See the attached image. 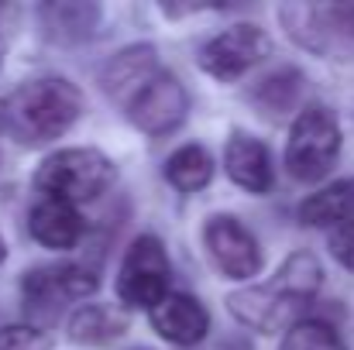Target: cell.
I'll return each mask as SVG.
<instances>
[{
    "instance_id": "cell-1",
    "label": "cell",
    "mask_w": 354,
    "mask_h": 350,
    "mask_svg": "<svg viewBox=\"0 0 354 350\" xmlns=\"http://www.w3.org/2000/svg\"><path fill=\"white\" fill-rule=\"evenodd\" d=\"M324 285V268L310 251L289 254L286 264L275 271L272 282L248 289V292H234L227 299L231 313L244 327H254L258 333H275V330H292L299 320V313L310 306V299L320 292Z\"/></svg>"
},
{
    "instance_id": "cell-2",
    "label": "cell",
    "mask_w": 354,
    "mask_h": 350,
    "mask_svg": "<svg viewBox=\"0 0 354 350\" xmlns=\"http://www.w3.org/2000/svg\"><path fill=\"white\" fill-rule=\"evenodd\" d=\"M83 114V93L62 76H41L14 90L3 104V124L21 144H45L66 134Z\"/></svg>"
},
{
    "instance_id": "cell-3",
    "label": "cell",
    "mask_w": 354,
    "mask_h": 350,
    "mask_svg": "<svg viewBox=\"0 0 354 350\" xmlns=\"http://www.w3.org/2000/svg\"><path fill=\"white\" fill-rule=\"evenodd\" d=\"M114 182V165L97 148H62L48 155L35 175V186L45 193V200L55 203H90Z\"/></svg>"
},
{
    "instance_id": "cell-4",
    "label": "cell",
    "mask_w": 354,
    "mask_h": 350,
    "mask_svg": "<svg viewBox=\"0 0 354 350\" xmlns=\"http://www.w3.org/2000/svg\"><path fill=\"white\" fill-rule=\"evenodd\" d=\"M341 155V127L327 107H306L286 144V168L299 182H320Z\"/></svg>"
},
{
    "instance_id": "cell-5",
    "label": "cell",
    "mask_w": 354,
    "mask_h": 350,
    "mask_svg": "<svg viewBox=\"0 0 354 350\" xmlns=\"http://www.w3.org/2000/svg\"><path fill=\"white\" fill-rule=\"evenodd\" d=\"M169 254L158 237H138L120 264L118 275V295L127 309H155L169 295Z\"/></svg>"
},
{
    "instance_id": "cell-6",
    "label": "cell",
    "mask_w": 354,
    "mask_h": 350,
    "mask_svg": "<svg viewBox=\"0 0 354 350\" xmlns=\"http://www.w3.org/2000/svg\"><path fill=\"white\" fill-rule=\"evenodd\" d=\"M127 117L138 130L145 134H169L176 130L183 120H186V110H189V97H186V86L172 76V72H155L148 76L127 100Z\"/></svg>"
},
{
    "instance_id": "cell-7",
    "label": "cell",
    "mask_w": 354,
    "mask_h": 350,
    "mask_svg": "<svg viewBox=\"0 0 354 350\" xmlns=\"http://www.w3.org/2000/svg\"><path fill=\"white\" fill-rule=\"evenodd\" d=\"M268 55V35L258 24H234L221 35H214L203 52H200V66L221 79V83H234L241 79L254 62H261Z\"/></svg>"
},
{
    "instance_id": "cell-8",
    "label": "cell",
    "mask_w": 354,
    "mask_h": 350,
    "mask_svg": "<svg viewBox=\"0 0 354 350\" xmlns=\"http://www.w3.org/2000/svg\"><path fill=\"white\" fill-rule=\"evenodd\" d=\"M207 251L210 257L217 261V268L227 275V278H251L261 271V251H258V240L251 237V231L244 224H237L234 217H210L207 220Z\"/></svg>"
},
{
    "instance_id": "cell-9",
    "label": "cell",
    "mask_w": 354,
    "mask_h": 350,
    "mask_svg": "<svg viewBox=\"0 0 354 350\" xmlns=\"http://www.w3.org/2000/svg\"><path fill=\"white\" fill-rule=\"evenodd\" d=\"M97 285H100L97 275L90 268H80V264L41 268V271H28V278H24V299H28V309H35V313H55L69 299L93 295Z\"/></svg>"
},
{
    "instance_id": "cell-10",
    "label": "cell",
    "mask_w": 354,
    "mask_h": 350,
    "mask_svg": "<svg viewBox=\"0 0 354 350\" xmlns=\"http://www.w3.org/2000/svg\"><path fill=\"white\" fill-rule=\"evenodd\" d=\"M151 327H155L158 337H165L169 344L193 347V344H200V340L207 337L210 316H207V309H203L193 295L169 292V295L151 309Z\"/></svg>"
},
{
    "instance_id": "cell-11",
    "label": "cell",
    "mask_w": 354,
    "mask_h": 350,
    "mask_svg": "<svg viewBox=\"0 0 354 350\" xmlns=\"http://www.w3.org/2000/svg\"><path fill=\"white\" fill-rule=\"evenodd\" d=\"M224 165H227V175L234 179L241 189L254 193V196H265L275 182V172H272V158H268V148L248 134H234L227 141V151H224Z\"/></svg>"
},
{
    "instance_id": "cell-12",
    "label": "cell",
    "mask_w": 354,
    "mask_h": 350,
    "mask_svg": "<svg viewBox=\"0 0 354 350\" xmlns=\"http://www.w3.org/2000/svg\"><path fill=\"white\" fill-rule=\"evenodd\" d=\"M31 237L41 244V247H52V251H69L80 244L83 237V217L76 213V206L69 203H55V200H45L31 210Z\"/></svg>"
},
{
    "instance_id": "cell-13",
    "label": "cell",
    "mask_w": 354,
    "mask_h": 350,
    "mask_svg": "<svg viewBox=\"0 0 354 350\" xmlns=\"http://www.w3.org/2000/svg\"><path fill=\"white\" fill-rule=\"evenodd\" d=\"M303 21H310L306 31L296 38L310 48H330V41L354 45V7H292Z\"/></svg>"
},
{
    "instance_id": "cell-14",
    "label": "cell",
    "mask_w": 354,
    "mask_h": 350,
    "mask_svg": "<svg viewBox=\"0 0 354 350\" xmlns=\"http://www.w3.org/2000/svg\"><path fill=\"white\" fill-rule=\"evenodd\" d=\"M299 217L310 227H334V231L354 224V179H341V182L313 193L299 206Z\"/></svg>"
},
{
    "instance_id": "cell-15",
    "label": "cell",
    "mask_w": 354,
    "mask_h": 350,
    "mask_svg": "<svg viewBox=\"0 0 354 350\" xmlns=\"http://www.w3.org/2000/svg\"><path fill=\"white\" fill-rule=\"evenodd\" d=\"M158 72V66H155V52L145 45V48H127V52H120L118 59L104 69V83H107V90L120 97V100H127L148 76H155Z\"/></svg>"
},
{
    "instance_id": "cell-16",
    "label": "cell",
    "mask_w": 354,
    "mask_h": 350,
    "mask_svg": "<svg viewBox=\"0 0 354 350\" xmlns=\"http://www.w3.org/2000/svg\"><path fill=\"white\" fill-rule=\"evenodd\" d=\"M127 320L114 306H83L73 320H69V337L76 344H111L124 333Z\"/></svg>"
},
{
    "instance_id": "cell-17",
    "label": "cell",
    "mask_w": 354,
    "mask_h": 350,
    "mask_svg": "<svg viewBox=\"0 0 354 350\" xmlns=\"http://www.w3.org/2000/svg\"><path fill=\"white\" fill-rule=\"evenodd\" d=\"M214 175V158L207 155V148L200 144H183L179 151L169 155L165 162V179L179 189V193H196L210 182Z\"/></svg>"
},
{
    "instance_id": "cell-18",
    "label": "cell",
    "mask_w": 354,
    "mask_h": 350,
    "mask_svg": "<svg viewBox=\"0 0 354 350\" xmlns=\"http://www.w3.org/2000/svg\"><path fill=\"white\" fill-rule=\"evenodd\" d=\"M282 350H344V340L337 330L324 320H303L292 330H286Z\"/></svg>"
},
{
    "instance_id": "cell-19",
    "label": "cell",
    "mask_w": 354,
    "mask_h": 350,
    "mask_svg": "<svg viewBox=\"0 0 354 350\" xmlns=\"http://www.w3.org/2000/svg\"><path fill=\"white\" fill-rule=\"evenodd\" d=\"M296 97H299V72H292V69H286V72L265 79V86L258 90V100H261L272 114L289 110V107L296 104Z\"/></svg>"
},
{
    "instance_id": "cell-20",
    "label": "cell",
    "mask_w": 354,
    "mask_h": 350,
    "mask_svg": "<svg viewBox=\"0 0 354 350\" xmlns=\"http://www.w3.org/2000/svg\"><path fill=\"white\" fill-rule=\"evenodd\" d=\"M52 340L35 327H7L0 330V350H48Z\"/></svg>"
},
{
    "instance_id": "cell-21",
    "label": "cell",
    "mask_w": 354,
    "mask_h": 350,
    "mask_svg": "<svg viewBox=\"0 0 354 350\" xmlns=\"http://www.w3.org/2000/svg\"><path fill=\"white\" fill-rule=\"evenodd\" d=\"M330 254H334L344 268H351L354 271V224L337 227V231L330 233Z\"/></svg>"
},
{
    "instance_id": "cell-22",
    "label": "cell",
    "mask_w": 354,
    "mask_h": 350,
    "mask_svg": "<svg viewBox=\"0 0 354 350\" xmlns=\"http://www.w3.org/2000/svg\"><path fill=\"white\" fill-rule=\"evenodd\" d=\"M7 257V244H3V237H0V261Z\"/></svg>"
},
{
    "instance_id": "cell-23",
    "label": "cell",
    "mask_w": 354,
    "mask_h": 350,
    "mask_svg": "<svg viewBox=\"0 0 354 350\" xmlns=\"http://www.w3.org/2000/svg\"><path fill=\"white\" fill-rule=\"evenodd\" d=\"M0 59H3V35H0Z\"/></svg>"
},
{
    "instance_id": "cell-24",
    "label": "cell",
    "mask_w": 354,
    "mask_h": 350,
    "mask_svg": "<svg viewBox=\"0 0 354 350\" xmlns=\"http://www.w3.org/2000/svg\"><path fill=\"white\" fill-rule=\"evenodd\" d=\"M0 124H3V114H0Z\"/></svg>"
}]
</instances>
